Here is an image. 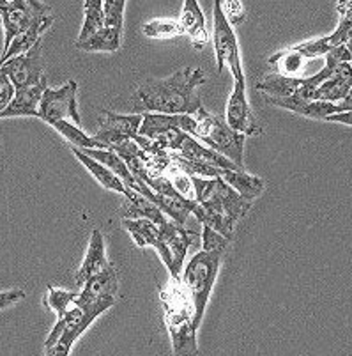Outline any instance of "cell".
I'll use <instances>...</instances> for the list:
<instances>
[{"label":"cell","instance_id":"cell-33","mask_svg":"<svg viewBox=\"0 0 352 356\" xmlns=\"http://www.w3.org/2000/svg\"><path fill=\"white\" fill-rule=\"evenodd\" d=\"M12 96H15V89H12L11 82H9L4 73H0V114L8 108Z\"/></svg>","mask_w":352,"mask_h":356},{"label":"cell","instance_id":"cell-7","mask_svg":"<svg viewBox=\"0 0 352 356\" xmlns=\"http://www.w3.org/2000/svg\"><path fill=\"white\" fill-rule=\"evenodd\" d=\"M76 92H78V83L75 80L64 83L59 89L47 87L37 105V119L53 124L59 121H71V124H82L78 112V103H76Z\"/></svg>","mask_w":352,"mask_h":356},{"label":"cell","instance_id":"cell-11","mask_svg":"<svg viewBox=\"0 0 352 356\" xmlns=\"http://www.w3.org/2000/svg\"><path fill=\"white\" fill-rule=\"evenodd\" d=\"M142 119H144V115L140 114L122 115L114 114L110 110H103L99 114V128L92 138L110 151L122 142L135 140L138 137Z\"/></svg>","mask_w":352,"mask_h":356},{"label":"cell","instance_id":"cell-26","mask_svg":"<svg viewBox=\"0 0 352 356\" xmlns=\"http://www.w3.org/2000/svg\"><path fill=\"white\" fill-rule=\"evenodd\" d=\"M121 31L103 27L94 35H90L89 40L82 41V43H75V47L82 51H110V54H114L121 48Z\"/></svg>","mask_w":352,"mask_h":356},{"label":"cell","instance_id":"cell-31","mask_svg":"<svg viewBox=\"0 0 352 356\" xmlns=\"http://www.w3.org/2000/svg\"><path fill=\"white\" fill-rule=\"evenodd\" d=\"M221 11H224L225 20L228 22L232 29L234 25H241L246 20V11H244V4L239 0H224L221 2Z\"/></svg>","mask_w":352,"mask_h":356},{"label":"cell","instance_id":"cell-18","mask_svg":"<svg viewBox=\"0 0 352 356\" xmlns=\"http://www.w3.org/2000/svg\"><path fill=\"white\" fill-rule=\"evenodd\" d=\"M51 25H53V15H44L41 16V18H37L27 31L22 32L20 35H16L15 40H12V43L9 44L8 50L2 51V55H0V67L4 66L8 60L18 57V55L27 54L34 44L40 43L41 35H43Z\"/></svg>","mask_w":352,"mask_h":356},{"label":"cell","instance_id":"cell-38","mask_svg":"<svg viewBox=\"0 0 352 356\" xmlns=\"http://www.w3.org/2000/svg\"><path fill=\"white\" fill-rule=\"evenodd\" d=\"M351 66H352V63H351Z\"/></svg>","mask_w":352,"mask_h":356},{"label":"cell","instance_id":"cell-28","mask_svg":"<svg viewBox=\"0 0 352 356\" xmlns=\"http://www.w3.org/2000/svg\"><path fill=\"white\" fill-rule=\"evenodd\" d=\"M51 128L57 129V131H59V134L62 135V137L66 138V140L69 142L71 145H73V147H78V149H106L105 145L99 144V142L94 140L92 137H89L85 131H82L78 126L71 124L69 121L53 122V124H51Z\"/></svg>","mask_w":352,"mask_h":356},{"label":"cell","instance_id":"cell-35","mask_svg":"<svg viewBox=\"0 0 352 356\" xmlns=\"http://www.w3.org/2000/svg\"><path fill=\"white\" fill-rule=\"evenodd\" d=\"M326 121L329 122H338V124L352 126V112H340V114H333L329 118H326Z\"/></svg>","mask_w":352,"mask_h":356},{"label":"cell","instance_id":"cell-36","mask_svg":"<svg viewBox=\"0 0 352 356\" xmlns=\"http://www.w3.org/2000/svg\"><path fill=\"white\" fill-rule=\"evenodd\" d=\"M337 110H338V114H340V112H352V87L351 90H349L347 98H345L344 102L337 103Z\"/></svg>","mask_w":352,"mask_h":356},{"label":"cell","instance_id":"cell-16","mask_svg":"<svg viewBox=\"0 0 352 356\" xmlns=\"http://www.w3.org/2000/svg\"><path fill=\"white\" fill-rule=\"evenodd\" d=\"M110 266L108 257H106V247L105 238H103L101 231L94 229L90 232L89 247H87L85 257H83L80 270L76 271V286H83L90 277L98 275L105 268Z\"/></svg>","mask_w":352,"mask_h":356},{"label":"cell","instance_id":"cell-10","mask_svg":"<svg viewBox=\"0 0 352 356\" xmlns=\"http://www.w3.org/2000/svg\"><path fill=\"white\" fill-rule=\"evenodd\" d=\"M0 73H4L8 76L15 92L40 86L44 80L43 59H41V41L34 44L27 54L18 55L15 59L8 60L4 66L0 67Z\"/></svg>","mask_w":352,"mask_h":356},{"label":"cell","instance_id":"cell-9","mask_svg":"<svg viewBox=\"0 0 352 356\" xmlns=\"http://www.w3.org/2000/svg\"><path fill=\"white\" fill-rule=\"evenodd\" d=\"M212 16H215V24H212V44H215L218 71H221V67L227 66L231 70L232 76L235 79V82L246 80L244 79L243 63H241V51H239L237 38H235L234 29L225 20L219 0L215 2Z\"/></svg>","mask_w":352,"mask_h":356},{"label":"cell","instance_id":"cell-21","mask_svg":"<svg viewBox=\"0 0 352 356\" xmlns=\"http://www.w3.org/2000/svg\"><path fill=\"white\" fill-rule=\"evenodd\" d=\"M47 87H48V82L47 79H44L40 86L20 90V92H15L11 103L8 105V108L0 114V119L37 118V105H40V99L41 96H43Z\"/></svg>","mask_w":352,"mask_h":356},{"label":"cell","instance_id":"cell-8","mask_svg":"<svg viewBox=\"0 0 352 356\" xmlns=\"http://www.w3.org/2000/svg\"><path fill=\"white\" fill-rule=\"evenodd\" d=\"M51 15V8L41 0H0V24L4 27V50L16 35L27 31L37 18Z\"/></svg>","mask_w":352,"mask_h":356},{"label":"cell","instance_id":"cell-20","mask_svg":"<svg viewBox=\"0 0 352 356\" xmlns=\"http://www.w3.org/2000/svg\"><path fill=\"white\" fill-rule=\"evenodd\" d=\"M179 24L183 27L184 34H188L192 38V43L196 48H202L209 43L206 18H203V13L196 0H184Z\"/></svg>","mask_w":352,"mask_h":356},{"label":"cell","instance_id":"cell-24","mask_svg":"<svg viewBox=\"0 0 352 356\" xmlns=\"http://www.w3.org/2000/svg\"><path fill=\"white\" fill-rule=\"evenodd\" d=\"M71 151H73V154L76 156V160H78L80 163H82L83 167L92 174V176H94V179L101 184L103 188L110 190V192H119L124 195L126 186L121 183V179H119L112 170H108V168H106L105 165L99 163V161L92 160L90 156L83 154L78 147H73V145H71Z\"/></svg>","mask_w":352,"mask_h":356},{"label":"cell","instance_id":"cell-23","mask_svg":"<svg viewBox=\"0 0 352 356\" xmlns=\"http://www.w3.org/2000/svg\"><path fill=\"white\" fill-rule=\"evenodd\" d=\"M80 151H82L83 154H87V156L92 158V160H96V161H99L101 165H105L108 170H112V172H114L119 179H121V183L124 184L126 188L138 192L137 177L129 172L128 165L124 163V160H122L117 153H114V151H108V149H80Z\"/></svg>","mask_w":352,"mask_h":356},{"label":"cell","instance_id":"cell-29","mask_svg":"<svg viewBox=\"0 0 352 356\" xmlns=\"http://www.w3.org/2000/svg\"><path fill=\"white\" fill-rule=\"evenodd\" d=\"M142 32L145 38H151V40H170V38L184 34L179 20H172V18H158V20L145 22L142 25Z\"/></svg>","mask_w":352,"mask_h":356},{"label":"cell","instance_id":"cell-4","mask_svg":"<svg viewBox=\"0 0 352 356\" xmlns=\"http://www.w3.org/2000/svg\"><path fill=\"white\" fill-rule=\"evenodd\" d=\"M224 254L225 252L221 250L196 252L190 259V262L183 271V277H181V282H183L184 289H186L193 303V309H195V323L199 328L202 325L206 307H208L216 277L219 273Z\"/></svg>","mask_w":352,"mask_h":356},{"label":"cell","instance_id":"cell-6","mask_svg":"<svg viewBox=\"0 0 352 356\" xmlns=\"http://www.w3.org/2000/svg\"><path fill=\"white\" fill-rule=\"evenodd\" d=\"M114 303L115 298H105V300H98V302L85 307L75 305V309L69 312L67 323L60 332L59 339L50 348H44V356H69L71 349L80 339V335Z\"/></svg>","mask_w":352,"mask_h":356},{"label":"cell","instance_id":"cell-17","mask_svg":"<svg viewBox=\"0 0 352 356\" xmlns=\"http://www.w3.org/2000/svg\"><path fill=\"white\" fill-rule=\"evenodd\" d=\"M352 87V66L351 63H344L335 70L331 79L317 87L313 92L312 102H326V103H340L347 98L349 90Z\"/></svg>","mask_w":352,"mask_h":356},{"label":"cell","instance_id":"cell-1","mask_svg":"<svg viewBox=\"0 0 352 356\" xmlns=\"http://www.w3.org/2000/svg\"><path fill=\"white\" fill-rule=\"evenodd\" d=\"M208 82L202 67H181L167 79H149L135 90L133 114L195 115L203 108L196 87Z\"/></svg>","mask_w":352,"mask_h":356},{"label":"cell","instance_id":"cell-37","mask_svg":"<svg viewBox=\"0 0 352 356\" xmlns=\"http://www.w3.org/2000/svg\"><path fill=\"white\" fill-rule=\"evenodd\" d=\"M345 47H347V50H349V51H351V54H352V40H351V41H349V43H347V44H345Z\"/></svg>","mask_w":352,"mask_h":356},{"label":"cell","instance_id":"cell-13","mask_svg":"<svg viewBox=\"0 0 352 356\" xmlns=\"http://www.w3.org/2000/svg\"><path fill=\"white\" fill-rule=\"evenodd\" d=\"M122 227L129 232V236L133 238L138 247H153L160 254L169 273H172V254H170L163 239V232L158 225H154L149 220H122Z\"/></svg>","mask_w":352,"mask_h":356},{"label":"cell","instance_id":"cell-14","mask_svg":"<svg viewBox=\"0 0 352 356\" xmlns=\"http://www.w3.org/2000/svg\"><path fill=\"white\" fill-rule=\"evenodd\" d=\"M119 293V277L115 268L110 264L98 275L90 277L85 284L82 286V291L76 293L75 305L85 307L90 303L98 302V300H105V298H115Z\"/></svg>","mask_w":352,"mask_h":356},{"label":"cell","instance_id":"cell-2","mask_svg":"<svg viewBox=\"0 0 352 356\" xmlns=\"http://www.w3.org/2000/svg\"><path fill=\"white\" fill-rule=\"evenodd\" d=\"M193 193L195 202L202 211L196 216L202 225L211 227L225 239H234V229L237 222L250 211L251 202H246L239 197L237 192L228 186L219 177L216 179H203V177L192 176Z\"/></svg>","mask_w":352,"mask_h":356},{"label":"cell","instance_id":"cell-15","mask_svg":"<svg viewBox=\"0 0 352 356\" xmlns=\"http://www.w3.org/2000/svg\"><path fill=\"white\" fill-rule=\"evenodd\" d=\"M119 215L122 216V220H149V222H153L158 227L167 222V216L160 211L156 204L151 202L140 192H135V190L128 188H126L124 200L121 204Z\"/></svg>","mask_w":352,"mask_h":356},{"label":"cell","instance_id":"cell-3","mask_svg":"<svg viewBox=\"0 0 352 356\" xmlns=\"http://www.w3.org/2000/svg\"><path fill=\"white\" fill-rule=\"evenodd\" d=\"M161 302L165 309V325L172 342V355H199V342H196L199 326L195 323V309L181 278H170L167 282V286L161 289Z\"/></svg>","mask_w":352,"mask_h":356},{"label":"cell","instance_id":"cell-5","mask_svg":"<svg viewBox=\"0 0 352 356\" xmlns=\"http://www.w3.org/2000/svg\"><path fill=\"white\" fill-rule=\"evenodd\" d=\"M193 118L196 121V128L192 137L215 153L227 158L239 170H244V142H246V137L235 134L234 129L228 128L225 119L216 118L206 108L196 112Z\"/></svg>","mask_w":352,"mask_h":356},{"label":"cell","instance_id":"cell-27","mask_svg":"<svg viewBox=\"0 0 352 356\" xmlns=\"http://www.w3.org/2000/svg\"><path fill=\"white\" fill-rule=\"evenodd\" d=\"M103 29V2L101 0H85L83 2V25L80 31L78 41L89 40L90 35H94L96 32Z\"/></svg>","mask_w":352,"mask_h":356},{"label":"cell","instance_id":"cell-30","mask_svg":"<svg viewBox=\"0 0 352 356\" xmlns=\"http://www.w3.org/2000/svg\"><path fill=\"white\" fill-rule=\"evenodd\" d=\"M124 0H105L103 2V27L122 32L124 25Z\"/></svg>","mask_w":352,"mask_h":356},{"label":"cell","instance_id":"cell-19","mask_svg":"<svg viewBox=\"0 0 352 356\" xmlns=\"http://www.w3.org/2000/svg\"><path fill=\"white\" fill-rule=\"evenodd\" d=\"M75 298L76 293L57 289V287H48L47 296H44V303L57 312V323H55V326L51 328L50 335H48L47 342H44V348H50V346L59 339L60 332H62L64 326H66L67 323L69 312L75 309Z\"/></svg>","mask_w":352,"mask_h":356},{"label":"cell","instance_id":"cell-34","mask_svg":"<svg viewBox=\"0 0 352 356\" xmlns=\"http://www.w3.org/2000/svg\"><path fill=\"white\" fill-rule=\"evenodd\" d=\"M24 298H25V293L22 289L0 291V310L9 309V307L20 303Z\"/></svg>","mask_w":352,"mask_h":356},{"label":"cell","instance_id":"cell-22","mask_svg":"<svg viewBox=\"0 0 352 356\" xmlns=\"http://www.w3.org/2000/svg\"><path fill=\"white\" fill-rule=\"evenodd\" d=\"M219 179L225 181V183L231 186L234 192L239 193L241 199H244L246 202H253L257 197L262 195V192L266 190V183L264 179L257 176H251V174L244 172V170H219Z\"/></svg>","mask_w":352,"mask_h":356},{"label":"cell","instance_id":"cell-32","mask_svg":"<svg viewBox=\"0 0 352 356\" xmlns=\"http://www.w3.org/2000/svg\"><path fill=\"white\" fill-rule=\"evenodd\" d=\"M200 243H202L203 252H216V250L225 252V248H227V245L231 241H228V239H225L221 234H218L216 231H212L211 227H206V225H202V236H200Z\"/></svg>","mask_w":352,"mask_h":356},{"label":"cell","instance_id":"cell-12","mask_svg":"<svg viewBox=\"0 0 352 356\" xmlns=\"http://www.w3.org/2000/svg\"><path fill=\"white\" fill-rule=\"evenodd\" d=\"M225 122L228 128L243 137H257L264 134V126L257 121L253 112L250 110L246 98V80L235 82L234 90L227 103Z\"/></svg>","mask_w":352,"mask_h":356},{"label":"cell","instance_id":"cell-25","mask_svg":"<svg viewBox=\"0 0 352 356\" xmlns=\"http://www.w3.org/2000/svg\"><path fill=\"white\" fill-rule=\"evenodd\" d=\"M306 63L308 60L303 55H299L294 48L278 51L269 59V64L274 66L276 74H282V76H287V79H303L301 73Z\"/></svg>","mask_w":352,"mask_h":356}]
</instances>
